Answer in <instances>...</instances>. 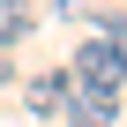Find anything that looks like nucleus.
Returning <instances> with one entry per match:
<instances>
[{"label":"nucleus","instance_id":"f257e3e1","mask_svg":"<svg viewBox=\"0 0 127 127\" xmlns=\"http://www.w3.org/2000/svg\"><path fill=\"white\" fill-rule=\"evenodd\" d=\"M67 82H75V90H120V82H127V45L90 30V37H82V52L67 60Z\"/></svg>","mask_w":127,"mask_h":127},{"label":"nucleus","instance_id":"f03ea898","mask_svg":"<svg viewBox=\"0 0 127 127\" xmlns=\"http://www.w3.org/2000/svg\"><path fill=\"white\" fill-rule=\"evenodd\" d=\"M23 105L37 112V120H60V112H67L75 105V82H67V67H45L30 90H23Z\"/></svg>","mask_w":127,"mask_h":127},{"label":"nucleus","instance_id":"7ed1b4c3","mask_svg":"<svg viewBox=\"0 0 127 127\" xmlns=\"http://www.w3.org/2000/svg\"><path fill=\"white\" fill-rule=\"evenodd\" d=\"M37 30V8H23V0H0V52H8V45H23Z\"/></svg>","mask_w":127,"mask_h":127},{"label":"nucleus","instance_id":"20e7f679","mask_svg":"<svg viewBox=\"0 0 127 127\" xmlns=\"http://www.w3.org/2000/svg\"><path fill=\"white\" fill-rule=\"evenodd\" d=\"M52 15H75V0H52Z\"/></svg>","mask_w":127,"mask_h":127},{"label":"nucleus","instance_id":"39448f33","mask_svg":"<svg viewBox=\"0 0 127 127\" xmlns=\"http://www.w3.org/2000/svg\"><path fill=\"white\" fill-rule=\"evenodd\" d=\"M0 82H8V60H0Z\"/></svg>","mask_w":127,"mask_h":127}]
</instances>
